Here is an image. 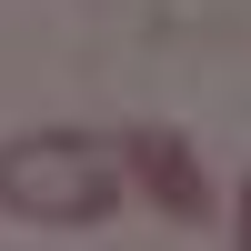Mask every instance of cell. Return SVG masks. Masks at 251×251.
Instances as JSON below:
<instances>
[{
    "label": "cell",
    "instance_id": "3",
    "mask_svg": "<svg viewBox=\"0 0 251 251\" xmlns=\"http://www.w3.org/2000/svg\"><path fill=\"white\" fill-rule=\"evenodd\" d=\"M241 251H251V191H241Z\"/></svg>",
    "mask_w": 251,
    "mask_h": 251
},
{
    "label": "cell",
    "instance_id": "2",
    "mask_svg": "<svg viewBox=\"0 0 251 251\" xmlns=\"http://www.w3.org/2000/svg\"><path fill=\"white\" fill-rule=\"evenodd\" d=\"M121 161H131L141 201H151L161 221H211V181H201V161H191V141H181V131H131V141H121Z\"/></svg>",
    "mask_w": 251,
    "mask_h": 251
},
{
    "label": "cell",
    "instance_id": "1",
    "mask_svg": "<svg viewBox=\"0 0 251 251\" xmlns=\"http://www.w3.org/2000/svg\"><path fill=\"white\" fill-rule=\"evenodd\" d=\"M121 201V161L91 131H20L0 151V211L40 221V231H91Z\"/></svg>",
    "mask_w": 251,
    "mask_h": 251
}]
</instances>
